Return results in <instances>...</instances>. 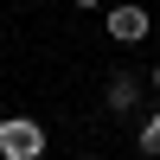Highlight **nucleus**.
Wrapping results in <instances>:
<instances>
[{"label": "nucleus", "instance_id": "obj_1", "mask_svg": "<svg viewBox=\"0 0 160 160\" xmlns=\"http://www.w3.org/2000/svg\"><path fill=\"white\" fill-rule=\"evenodd\" d=\"M45 154V128L32 115H7L0 122V160H38Z\"/></svg>", "mask_w": 160, "mask_h": 160}, {"label": "nucleus", "instance_id": "obj_2", "mask_svg": "<svg viewBox=\"0 0 160 160\" xmlns=\"http://www.w3.org/2000/svg\"><path fill=\"white\" fill-rule=\"evenodd\" d=\"M109 38L115 45H141L148 38V7H109Z\"/></svg>", "mask_w": 160, "mask_h": 160}, {"label": "nucleus", "instance_id": "obj_3", "mask_svg": "<svg viewBox=\"0 0 160 160\" xmlns=\"http://www.w3.org/2000/svg\"><path fill=\"white\" fill-rule=\"evenodd\" d=\"M135 102H141V77L135 71H115L109 77V115H135Z\"/></svg>", "mask_w": 160, "mask_h": 160}, {"label": "nucleus", "instance_id": "obj_4", "mask_svg": "<svg viewBox=\"0 0 160 160\" xmlns=\"http://www.w3.org/2000/svg\"><path fill=\"white\" fill-rule=\"evenodd\" d=\"M135 148H141V154H148V160L160 154V115H148V122H141V141H135Z\"/></svg>", "mask_w": 160, "mask_h": 160}, {"label": "nucleus", "instance_id": "obj_5", "mask_svg": "<svg viewBox=\"0 0 160 160\" xmlns=\"http://www.w3.org/2000/svg\"><path fill=\"white\" fill-rule=\"evenodd\" d=\"M71 7H83V13H90V7H96V0H71Z\"/></svg>", "mask_w": 160, "mask_h": 160}, {"label": "nucleus", "instance_id": "obj_6", "mask_svg": "<svg viewBox=\"0 0 160 160\" xmlns=\"http://www.w3.org/2000/svg\"><path fill=\"white\" fill-rule=\"evenodd\" d=\"M154 90H160V64H154Z\"/></svg>", "mask_w": 160, "mask_h": 160}]
</instances>
